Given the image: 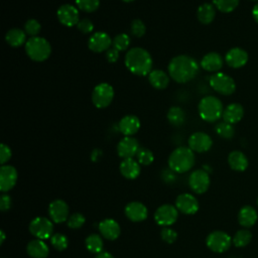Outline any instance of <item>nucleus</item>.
I'll return each instance as SVG.
<instances>
[{
  "label": "nucleus",
  "mask_w": 258,
  "mask_h": 258,
  "mask_svg": "<svg viewBox=\"0 0 258 258\" xmlns=\"http://www.w3.org/2000/svg\"><path fill=\"white\" fill-rule=\"evenodd\" d=\"M206 244L208 248L213 252L223 253L230 248L232 244V238L226 232L214 231L207 236Z\"/></svg>",
  "instance_id": "obj_9"
},
{
  "label": "nucleus",
  "mask_w": 258,
  "mask_h": 258,
  "mask_svg": "<svg viewBox=\"0 0 258 258\" xmlns=\"http://www.w3.org/2000/svg\"><path fill=\"white\" fill-rule=\"evenodd\" d=\"M122 1H124V2H131V1H133V0H122Z\"/></svg>",
  "instance_id": "obj_53"
},
{
  "label": "nucleus",
  "mask_w": 258,
  "mask_h": 258,
  "mask_svg": "<svg viewBox=\"0 0 258 258\" xmlns=\"http://www.w3.org/2000/svg\"><path fill=\"white\" fill-rule=\"evenodd\" d=\"M29 232L36 239L46 240L53 235V222L45 217H35L28 226Z\"/></svg>",
  "instance_id": "obj_7"
},
{
  "label": "nucleus",
  "mask_w": 258,
  "mask_h": 258,
  "mask_svg": "<svg viewBox=\"0 0 258 258\" xmlns=\"http://www.w3.org/2000/svg\"><path fill=\"white\" fill-rule=\"evenodd\" d=\"M209 84L214 91L224 96H230L236 90L235 81L227 74L220 72L215 73L210 77Z\"/></svg>",
  "instance_id": "obj_6"
},
{
  "label": "nucleus",
  "mask_w": 258,
  "mask_h": 258,
  "mask_svg": "<svg viewBox=\"0 0 258 258\" xmlns=\"http://www.w3.org/2000/svg\"><path fill=\"white\" fill-rule=\"evenodd\" d=\"M213 4L219 11L230 13L238 7L239 0H213Z\"/></svg>",
  "instance_id": "obj_36"
},
{
  "label": "nucleus",
  "mask_w": 258,
  "mask_h": 258,
  "mask_svg": "<svg viewBox=\"0 0 258 258\" xmlns=\"http://www.w3.org/2000/svg\"><path fill=\"white\" fill-rule=\"evenodd\" d=\"M85 245L87 250L91 253L98 254L102 251H104V242L100 235L98 234H91L89 235L85 240Z\"/></svg>",
  "instance_id": "obj_33"
},
{
  "label": "nucleus",
  "mask_w": 258,
  "mask_h": 258,
  "mask_svg": "<svg viewBox=\"0 0 258 258\" xmlns=\"http://www.w3.org/2000/svg\"><path fill=\"white\" fill-rule=\"evenodd\" d=\"M18 177L17 170L14 166L4 164L0 168V190L7 192L14 187Z\"/></svg>",
  "instance_id": "obj_17"
},
{
  "label": "nucleus",
  "mask_w": 258,
  "mask_h": 258,
  "mask_svg": "<svg viewBox=\"0 0 258 258\" xmlns=\"http://www.w3.org/2000/svg\"><path fill=\"white\" fill-rule=\"evenodd\" d=\"M23 30L30 37L37 36L41 30V24L39 23L38 20L31 18V19L26 20V22L24 23V26H23Z\"/></svg>",
  "instance_id": "obj_40"
},
{
  "label": "nucleus",
  "mask_w": 258,
  "mask_h": 258,
  "mask_svg": "<svg viewBox=\"0 0 258 258\" xmlns=\"http://www.w3.org/2000/svg\"><path fill=\"white\" fill-rule=\"evenodd\" d=\"M113 39L111 36L103 31H98L92 34L88 40V47L93 52H104L107 51L112 45Z\"/></svg>",
  "instance_id": "obj_13"
},
{
  "label": "nucleus",
  "mask_w": 258,
  "mask_h": 258,
  "mask_svg": "<svg viewBox=\"0 0 258 258\" xmlns=\"http://www.w3.org/2000/svg\"><path fill=\"white\" fill-rule=\"evenodd\" d=\"M95 258H115L111 253L107 252V251H102L98 254H96Z\"/></svg>",
  "instance_id": "obj_50"
},
{
  "label": "nucleus",
  "mask_w": 258,
  "mask_h": 258,
  "mask_svg": "<svg viewBox=\"0 0 258 258\" xmlns=\"http://www.w3.org/2000/svg\"><path fill=\"white\" fill-rule=\"evenodd\" d=\"M125 216L132 222H142L146 220L148 216V210L144 204L141 202H130L126 205L124 209Z\"/></svg>",
  "instance_id": "obj_19"
},
{
  "label": "nucleus",
  "mask_w": 258,
  "mask_h": 258,
  "mask_svg": "<svg viewBox=\"0 0 258 258\" xmlns=\"http://www.w3.org/2000/svg\"><path fill=\"white\" fill-rule=\"evenodd\" d=\"M252 239V234L249 230L247 229H242L236 232L232 239V243L236 247H245L247 246Z\"/></svg>",
  "instance_id": "obj_34"
},
{
  "label": "nucleus",
  "mask_w": 258,
  "mask_h": 258,
  "mask_svg": "<svg viewBox=\"0 0 258 258\" xmlns=\"http://www.w3.org/2000/svg\"><path fill=\"white\" fill-rule=\"evenodd\" d=\"M211 180L209 173L204 169H196L188 176V185L196 194H204L208 190Z\"/></svg>",
  "instance_id": "obj_11"
},
{
  "label": "nucleus",
  "mask_w": 258,
  "mask_h": 258,
  "mask_svg": "<svg viewBox=\"0 0 258 258\" xmlns=\"http://www.w3.org/2000/svg\"><path fill=\"white\" fill-rule=\"evenodd\" d=\"M76 5L79 10L92 13L100 6V0H76Z\"/></svg>",
  "instance_id": "obj_39"
},
{
  "label": "nucleus",
  "mask_w": 258,
  "mask_h": 258,
  "mask_svg": "<svg viewBox=\"0 0 258 258\" xmlns=\"http://www.w3.org/2000/svg\"><path fill=\"white\" fill-rule=\"evenodd\" d=\"M168 166L175 173H184L190 170L195 164V153L189 147L179 146L168 157Z\"/></svg>",
  "instance_id": "obj_3"
},
{
  "label": "nucleus",
  "mask_w": 258,
  "mask_h": 258,
  "mask_svg": "<svg viewBox=\"0 0 258 258\" xmlns=\"http://www.w3.org/2000/svg\"><path fill=\"white\" fill-rule=\"evenodd\" d=\"M198 20L203 24H210L216 17V7L211 3H204L197 10Z\"/></svg>",
  "instance_id": "obj_31"
},
{
  "label": "nucleus",
  "mask_w": 258,
  "mask_h": 258,
  "mask_svg": "<svg viewBox=\"0 0 258 258\" xmlns=\"http://www.w3.org/2000/svg\"><path fill=\"white\" fill-rule=\"evenodd\" d=\"M102 154H103V152H102L101 149L95 148V149L92 151V153H91V159H92L94 162L99 161V159L102 157Z\"/></svg>",
  "instance_id": "obj_49"
},
{
  "label": "nucleus",
  "mask_w": 258,
  "mask_h": 258,
  "mask_svg": "<svg viewBox=\"0 0 258 258\" xmlns=\"http://www.w3.org/2000/svg\"><path fill=\"white\" fill-rule=\"evenodd\" d=\"M119 50H117L116 48H114L113 46L112 47H110L107 51H106V58H107V60L109 61V62H116L118 59H119V56H120V54H119Z\"/></svg>",
  "instance_id": "obj_48"
},
{
  "label": "nucleus",
  "mask_w": 258,
  "mask_h": 258,
  "mask_svg": "<svg viewBox=\"0 0 258 258\" xmlns=\"http://www.w3.org/2000/svg\"><path fill=\"white\" fill-rule=\"evenodd\" d=\"M226 63L233 69H240L248 61V53L241 47H233L229 49L225 55Z\"/></svg>",
  "instance_id": "obj_21"
},
{
  "label": "nucleus",
  "mask_w": 258,
  "mask_h": 258,
  "mask_svg": "<svg viewBox=\"0 0 258 258\" xmlns=\"http://www.w3.org/2000/svg\"><path fill=\"white\" fill-rule=\"evenodd\" d=\"M114 99V89L108 83L98 84L92 92V102L98 109L107 108Z\"/></svg>",
  "instance_id": "obj_8"
},
{
  "label": "nucleus",
  "mask_w": 258,
  "mask_h": 258,
  "mask_svg": "<svg viewBox=\"0 0 258 258\" xmlns=\"http://www.w3.org/2000/svg\"><path fill=\"white\" fill-rule=\"evenodd\" d=\"M130 32L135 37H142L146 32L145 23L141 19H134L130 24Z\"/></svg>",
  "instance_id": "obj_43"
},
{
  "label": "nucleus",
  "mask_w": 258,
  "mask_h": 258,
  "mask_svg": "<svg viewBox=\"0 0 258 258\" xmlns=\"http://www.w3.org/2000/svg\"><path fill=\"white\" fill-rule=\"evenodd\" d=\"M149 84L156 90H163L169 85V75L161 70H152L148 75Z\"/></svg>",
  "instance_id": "obj_28"
},
{
  "label": "nucleus",
  "mask_w": 258,
  "mask_h": 258,
  "mask_svg": "<svg viewBox=\"0 0 258 258\" xmlns=\"http://www.w3.org/2000/svg\"><path fill=\"white\" fill-rule=\"evenodd\" d=\"M137 161L141 164V165H149L153 162L154 160V155L152 153V151L148 148H144V147H140L137 154Z\"/></svg>",
  "instance_id": "obj_41"
},
{
  "label": "nucleus",
  "mask_w": 258,
  "mask_h": 258,
  "mask_svg": "<svg viewBox=\"0 0 258 258\" xmlns=\"http://www.w3.org/2000/svg\"><path fill=\"white\" fill-rule=\"evenodd\" d=\"M5 40L12 47H19L26 43V33L21 28H11L6 32Z\"/></svg>",
  "instance_id": "obj_30"
},
{
  "label": "nucleus",
  "mask_w": 258,
  "mask_h": 258,
  "mask_svg": "<svg viewBox=\"0 0 258 258\" xmlns=\"http://www.w3.org/2000/svg\"><path fill=\"white\" fill-rule=\"evenodd\" d=\"M198 111L202 120L213 123L222 117L224 107L219 98L210 95L202 98L198 106Z\"/></svg>",
  "instance_id": "obj_4"
},
{
  "label": "nucleus",
  "mask_w": 258,
  "mask_h": 258,
  "mask_svg": "<svg viewBox=\"0 0 258 258\" xmlns=\"http://www.w3.org/2000/svg\"><path fill=\"white\" fill-rule=\"evenodd\" d=\"M228 163L230 167L236 171H244L249 164L247 156L239 150H234L229 153Z\"/></svg>",
  "instance_id": "obj_29"
},
{
  "label": "nucleus",
  "mask_w": 258,
  "mask_h": 258,
  "mask_svg": "<svg viewBox=\"0 0 258 258\" xmlns=\"http://www.w3.org/2000/svg\"><path fill=\"white\" fill-rule=\"evenodd\" d=\"M77 28L79 31H81L84 34L91 33L94 30V23L88 18H83V19H80V21L78 22Z\"/></svg>",
  "instance_id": "obj_45"
},
{
  "label": "nucleus",
  "mask_w": 258,
  "mask_h": 258,
  "mask_svg": "<svg viewBox=\"0 0 258 258\" xmlns=\"http://www.w3.org/2000/svg\"><path fill=\"white\" fill-rule=\"evenodd\" d=\"M257 204H258V198H257Z\"/></svg>",
  "instance_id": "obj_55"
},
{
  "label": "nucleus",
  "mask_w": 258,
  "mask_h": 258,
  "mask_svg": "<svg viewBox=\"0 0 258 258\" xmlns=\"http://www.w3.org/2000/svg\"><path fill=\"white\" fill-rule=\"evenodd\" d=\"M224 63L222 55L216 51H211L205 54L200 62L202 69L211 73H218Z\"/></svg>",
  "instance_id": "obj_22"
},
{
  "label": "nucleus",
  "mask_w": 258,
  "mask_h": 258,
  "mask_svg": "<svg viewBox=\"0 0 258 258\" xmlns=\"http://www.w3.org/2000/svg\"><path fill=\"white\" fill-rule=\"evenodd\" d=\"M125 66L135 76H148L152 71L151 54L142 47H132L125 55Z\"/></svg>",
  "instance_id": "obj_2"
},
{
  "label": "nucleus",
  "mask_w": 258,
  "mask_h": 258,
  "mask_svg": "<svg viewBox=\"0 0 258 258\" xmlns=\"http://www.w3.org/2000/svg\"><path fill=\"white\" fill-rule=\"evenodd\" d=\"M258 219L256 210L251 206H244L238 213V222L244 228H250L255 225Z\"/></svg>",
  "instance_id": "obj_27"
},
{
  "label": "nucleus",
  "mask_w": 258,
  "mask_h": 258,
  "mask_svg": "<svg viewBox=\"0 0 258 258\" xmlns=\"http://www.w3.org/2000/svg\"><path fill=\"white\" fill-rule=\"evenodd\" d=\"M169 77L178 84H185L194 80L200 71V64L196 58L179 54L171 58L167 67Z\"/></svg>",
  "instance_id": "obj_1"
},
{
  "label": "nucleus",
  "mask_w": 258,
  "mask_h": 258,
  "mask_svg": "<svg viewBox=\"0 0 258 258\" xmlns=\"http://www.w3.org/2000/svg\"><path fill=\"white\" fill-rule=\"evenodd\" d=\"M160 237L165 243L172 244L177 239V233L169 227H163L160 232Z\"/></svg>",
  "instance_id": "obj_44"
},
{
  "label": "nucleus",
  "mask_w": 258,
  "mask_h": 258,
  "mask_svg": "<svg viewBox=\"0 0 258 258\" xmlns=\"http://www.w3.org/2000/svg\"><path fill=\"white\" fill-rule=\"evenodd\" d=\"M86 222V218L83 214L81 213H74L72 215H70V217L68 218V221H67V224H68V227L71 228V229H80L84 226Z\"/></svg>",
  "instance_id": "obj_42"
},
{
  "label": "nucleus",
  "mask_w": 258,
  "mask_h": 258,
  "mask_svg": "<svg viewBox=\"0 0 258 258\" xmlns=\"http://www.w3.org/2000/svg\"><path fill=\"white\" fill-rule=\"evenodd\" d=\"M187 144L194 152L203 153L211 149L213 140L211 136L205 132H195L189 136Z\"/></svg>",
  "instance_id": "obj_14"
},
{
  "label": "nucleus",
  "mask_w": 258,
  "mask_h": 258,
  "mask_svg": "<svg viewBox=\"0 0 258 258\" xmlns=\"http://www.w3.org/2000/svg\"><path fill=\"white\" fill-rule=\"evenodd\" d=\"M175 207L178 212L184 215H194L199 211L200 205L195 196L191 194H180L175 199Z\"/></svg>",
  "instance_id": "obj_16"
},
{
  "label": "nucleus",
  "mask_w": 258,
  "mask_h": 258,
  "mask_svg": "<svg viewBox=\"0 0 258 258\" xmlns=\"http://www.w3.org/2000/svg\"><path fill=\"white\" fill-rule=\"evenodd\" d=\"M140 120L135 115H126L118 123L119 131L125 136H133L140 129Z\"/></svg>",
  "instance_id": "obj_23"
},
{
  "label": "nucleus",
  "mask_w": 258,
  "mask_h": 258,
  "mask_svg": "<svg viewBox=\"0 0 258 258\" xmlns=\"http://www.w3.org/2000/svg\"><path fill=\"white\" fill-rule=\"evenodd\" d=\"M0 236H1L0 244H3V243H4V241H5V238H6V236H5V233H4V231H3V230H1V231H0Z\"/></svg>",
  "instance_id": "obj_52"
},
{
  "label": "nucleus",
  "mask_w": 258,
  "mask_h": 258,
  "mask_svg": "<svg viewBox=\"0 0 258 258\" xmlns=\"http://www.w3.org/2000/svg\"><path fill=\"white\" fill-rule=\"evenodd\" d=\"M215 131L220 137H222L224 139H231L235 135V128H234L233 124H230L225 121L219 122L215 126Z\"/></svg>",
  "instance_id": "obj_35"
},
{
  "label": "nucleus",
  "mask_w": 258,
  "mask_h": 258,
  "mask_svg": "<svg viewBox=\"0 0 258 258\" xmlns=\"http://www.w3.org/2000/svg\"><path fill=\"white\" fill-rule=\"evenodd\" d=\"M252 16H253L254 20L258 23V2L254 5V7L252 9Z\"/></svg>",
  "instance_id": "obj_51"
},
{
  "label": "nucleus",
  "mask_w": 258,
  "mask_h": 258,
  "mask_svg": "<svg viewBox=\"0 0 258 258\" xmlns=\"http://www.w3.org/2000/svg\"><path fill=\"white\" fill-rule=\"evenodd\" d=\"M26 252L31 258H46L49 254V248L43 240L34 239L27 243Z\"/></svg>",
  "instance_id": "obj_25"
},
{
  "label": "nucleus",
  "mask_w": 258,
  "mask_h": 258,
  "mask_svg": "<svg viewBox=\"0 0 258 258\" xmlns=\"http://www.w3.org/2000/svg\"><path fill=\"white\" fill-rule=\"evenodd\" d=\"M12 205L11 197L5 192H3L0 197V210L1 212H7L10 210Z\"/></svg>",
  "instance_id": "obj_47"
},
{
  "label": "nucleus",
  "mask_w": 258,
  "mask_h": 258,
  "mask_svg": "<svg viewBox=\"0 0 258 258\" xmlns=\"http://www.w3.org/2000/svg\"><path fill=\"white\" fill-rule=\"evenodd\" d=\"M167 121L175 127L181 126L185 121V113L184 111L177 106H172L169 108L166 114Z\"/></svg>",
  "instance_id": "obj_32"
},
{
  "label": "nucleus",
  "mask_w": 258,
  "mask_h": 258,
  "mask_svg": "<svg viewBox=\"0 0 258 258\" xmlns=\"http://www.w3.org/2000/svg\"><path fill=\"white\" fill-rule=\"evenodd\" d=\"M251 1H256V2H258V0H251Z\"/></svg>",
  "instance_id": "obj_54"
},
{
  "label": "nucleus",
  "mask_w": 258,
  "mask_h": 258,
  "mask_svg": "<svg viewBox=\"0 0 258 258\" xmlns=\"http://www.w3.org/2000/svg\"><path fill=\"white\" fill-rule=\"evenodd\" d=\"M178 218V210L175 206L164 204L158 207L154 213L155 223L162 227L173 225Z\"/></svg>",
  "instance_id": "obj_10"
},
{
  "label": "nucleus",
  "mask_w": 258,
  "mask_h": 258,
  "mask_svg": "<svg viewBox=\"0 0 258 258\" xmlns=\"http://www.w3.org/2000/svg\"><path fill=\"white\" fill-rule=\"evenodd\" d=\"M49 240L52 247L58 251H63L68 248V245H69L68 237L61 233H53V235L50 237Z\"/></svg>",
  "instance_id": "obj_38"
},
{
  "label": "nucleus",
  "mask_w": 258,
  "mask_h": 258,
  "mask_svg": "<svg viewBox=\"0 0 258 258\" xmlns=\"http://www.w3.org/2000/svg\"><path fill=\"white\" fill-rule=\"evenodd\" d=\"M121 174L127 179H135L139 176L141 167L140 163L134 158L123 159L119 166Z\"/></svg>",
  "instance_id": "obj_24"
},
{
  "label": "nucleus",
  "mask_w": 258,
  "mask_h": 258,
  "mask_svg": "<svg viewBox=\"0 0 258 258\" xmlns=\"http://www.w3.org/2000/svg\"><path fill=\"white\" fill-rule=\"evenodd\" d=\"M139 148L140 146L137 139L132 136H125L117 144V153L119 157L123 159L133 158L136 156Z\"/></svg>",
  "instance_id": "obj_18"
},
{
  "label": "nucleus",
  "mask_w": 258,
  "mask_h": 258,
  "mask_svg": "<svg viewBox=\"0 0 258 258\" xmlns=\"http://www.w3.org/2000/svg\"><path fill=\"white\" fill-rule=\"evenodd\" d=\"M12 156V151L10 149V147L4 143H2L0 145V163L2 165L6 164L10 158Z\"/></svg>",
  "instance_id": "obj_46"
},
{
  "label": "nucleus",
  "mask_w": 258,
  "mask_h": 258,
  "mask_svg": "<svg viewBox=\"0 0 258 258\" xmlns=\"http://www.w3.org/2000/svg\"><path fill=\"white\" fill-rule=\"evenodd\" d=\"M98 229L102 237L110 241L116 240L121 234V228L119 223L114 219L110 218L102 220L98 225Z\"/></svg>",
  "instance_id": "obj_20"
},
{
  "label": "nucleus",
  "mask_w": 258,
  "mask_h": 258,
  "mask_svg": "<svg viewBox=\"0 0 258 258\" xmlns=\"http://www.w3.org/2000/svg\"><path fill=\"white\" fill-rule=\"evenodd\" d=\"M244 116V109L242 105L238 103H232L228 105L223 111V121L228 122L230 124L238 123Z\"/></svg>",
  "instance_id": "obj_26"
},
{
  "label": "nucleus",
  "mask_w": 258,
  "mask_h": 258,
  "mask_svg": "<svg viewBox=\"0 0 258 258\" xmlns=\"http://www.w3.org/2000/svg\"><path fill=\"white\" fill-rule=\"evenodd\" d=\"M24 48L28 57L38 62L46 60L51 53L50 43L40 36L29 37L24 44Z\"/></svg>",
  "instance_id": "obj_5"
},
{
  "label": "nucleus",
  "mask_w": 258,
  "mask_h": 258,
  "mask_svg": "<svg viewBox=\"0 0 258 258\" xmlns=\"http://www.w3.org/2000/svg\"><path fill=\"white\" fill-rule=\"evenodd\" d=\"M130 41V36L127 33H119L113 38L112 46L119 51H124L129 47Z\"/></svg>",
  "instance_id": "obj_37"
},
{
  "label": "nucleus",
  "mask_w": 258,
  "mask_h": 258,
  "mask_svg": "<svg viewBox=\"0 0 258 258\" xmlns=\"http://www.w3.org/2000/svg\"><path fill=\"white\" fill-rule=\"evenodd\" d=\"M69 213V206L62 200H54L48 205V216L53 223L61 224L68 221Z\"/></svg>",
  "instance_id": "obj_15"
},
{
  "label": "nucleus",
  "mask_w": 258,
  "mask_h": 258,
  "mask_svg": "<svg viewBox=\"0 0 258 258\" xmlns=\"http://www.w3.org/2000/svg\"><path fill=\"white\" fill-rule=\"evenodd\" d=\"M56 17L58 21L68 27H72L77 25L80 21V13L79 8L72 4H62L58 7L56 11Z\"/></svg>",
  "instance_id": "obj_12"
}]
</instances>
